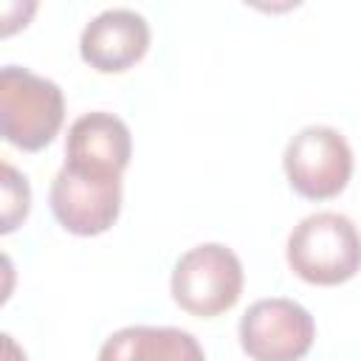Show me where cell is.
I'll return each mask as SVG.
<instances>
[{"mask_svg": "<svg viewBox=\"0 0 361 361\" xmlns=\"http://www.w3.org/2000/svg\"><path fill=\"white\" fill-rule=\"evenodd\" d=\"M149 48V23L133 8H107L96 14L79 37L85 65L99 73H124L144 59Z\"/></svg>", "mask_w": 361, "mask_h": 361, "instance_id": "cell-7", "label": "cell"}, {"mask_svg": "<svg viewBox=\"0 0 361 361\" xmlns=\"http://www.w3.org/2000/svg\"><path fill=\"white\" fill-rule=\"evenodd\" d=\"M130 158H133V135L118 116L107 110H93L79 116L68 127L65 164L124 175Z\"/></svg>", "mask_w": 361, "mask_h": 361, "instance_id": "cell-8", "label": "cell"}, {"mask_svg": "<svg viewBox=\"0 0 361 361\" xmlns=\"http://www.w3.org/2000/svg\"><path fill=\"white\" fill-rule=\"evenodd\" d=\"M65 121V96L56 82L28 68L0 71V133L23 152L48 147Z\"/></svg>", "mask_w": 361, "mask_h": 361, "instance_id": "cell-2", "label": "cell"}, {"mask_svg": "<svg viewBox=\"0 0 361 361\" xmlns=\"http://www.w3.org/2000/svg\"><path fill=\"white\" fill-rule=\"evenodd\" d=\"M282 166L296 195L307 200H330L350 183L353 149L338 130L307 124L288 141Z\"/></svg>", "mask_w": 361, "mask_h": 361, "instance_id": "cell-5", "label": "cell"}, {"mask_svg": "<svg viewBox=\"0 0 361 361\" xmlns=\"http://www.w3.org/2000/svg\"><path fill=\"white\" fill-rule=\"evenodd\" d=\"M243 262L223 243H200L180 254L172 268V299L180 310L214 319L231 310L243 293Z\"/></svg>", "mask_w": 361, "mask_h": 361, "instance_id": "cell-3", "label": "cell"}, {"mask_svg": "<svg viewBox=\"0 0 361 361\" xmlns=\"http://www.w3.org/2000/svg\"><path fill=\"white\" fill-rule=\"evenodd\" d=\"M51 212L76 237L104 234L121 212V175L62 164L51 183Z\"/></svg>", "mask_w": 361, "mask_h": 361, "instance_id": "cell-4", "label": "cell"}, {"mask_svg": "<svg viewBox=\"0 0 361 361\" xmlns=\"http://www.w3.org/2000/svg\"><path fill=\"white\" fill-rule=\"evenodd\" d=\"M0 192H3V226L0 231L3 234H11L31 212V186H28V178L20 175L8 161H3L0 166Z\"/></svg>", "mask_w": 361, "mask_h": 361, "instance_id": "cell-10", "label": "cell"}, {"mask_svg": "<svg viewBox=\"0 0 361 361\" xmlns=\"http://www.w3.org/2000/svg\"><path fill=\"white\" fill-rule=\"evenodd\" d=\"M99 361H206V353L189 330L133 324L107 336Z\"/></svg>", "mask_w": 361, "mask_h": 361, "instance_id": "cell-9", "label": "cell"}, {"mask_svg": "<svg viewBox=\"0 0 361 361\" xmlns=\"http://www.w3.org/2000/svg\"><path fill=\"white\" fill-rule=\"evenodd\" d=\"M3 361H25V353L17 347V341L8 333L3 336Z\"/></svg>", "mask_w": 361, "mask_h": 361, "instance_id": "cell-11", "label": "cell"}, {"mask_svg": "<svg viewBox=\"0 0 361 361\" xmlns=\"http://www.w3.org/2000/svg\"><path fill=\"white\" fill-rule=\"evenodd\" d=\"M316 338V322L293 299H259L240 319V347L251 361H302Z\"/></svg>", "mask_w": 361, "mask_h": 361, "instance_id": "cell-6", "label": "cell"}, {"mask_svg": "<svg viewBox=\"0 0 361 361\" xmlns=\"http://www.w3.org/2000/svg\"><path fill=\"white\" fill-rule=\"evenodd\" d=\"M285 257L310 285H341L361 271V234L347 214L316 212L293 226Z\"/></svg>", "mask_w": 361, "mask_h": 361, "instance_id": "cell-1", "label": "cell"}]
</instances>
